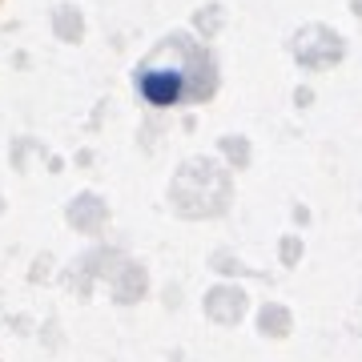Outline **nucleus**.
Returning <instances> with one entry per match:
<instances>
[{"mask_svg":"<svg viewBox=\"0 0 362 362\" xmlns=\"http://www.w3.org/2000/svg\"><path fill=\"white\" fill-rule=\"evenodd\" d=\"M137 89H141V97L149 105H177L181 89H185V81H181V73H173V69H145L141 81H137Z\"/></svg>","mask_w":362,"mask_h":362,"instance_id":"nucleus-1","label":"nucleus"}]
</instances>
